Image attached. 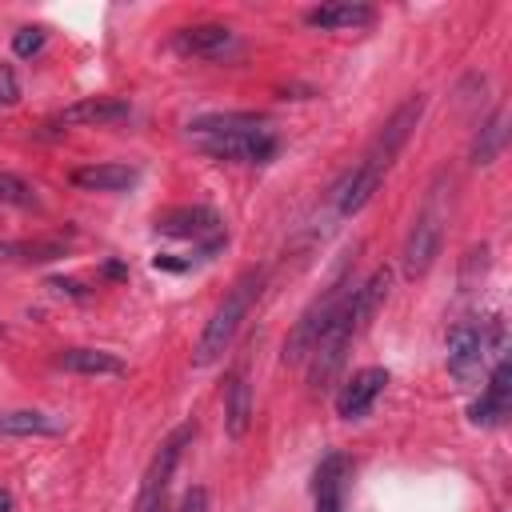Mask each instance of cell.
Returning a JSON list of instances; mask_svg holds the SVG:
<instances>
[{"instance_id":"obj_1","label":"cell","mask_w":512,"mask_h":512,"mask_svg":"<svg viewBox=\"0 0 512 512\" xmlns=\"http://www.w3.org/2000/svg\"><path fill=\"white\" fill-rule=\"evenodd\" d=\"M420 116H424V96H408V100L384 120V128L372 136V144L364 148V156L332 184V200H336V212H340V216H356V212L376 196V188L384 184L388 168L396 164V156H400V148L408 144V136H412V128L420 124Z\"/></svg>"},{"instance_id":"obj_2","label":"cell","mask_w":512,"mask_h":512,"mask_svg":"<svg viewBox=\"0 0 512 512\" xmlns=\"http://www.w3.org/2000/svg\"><path fill=\"white\" fill-rule=\"evenodd\" d=\"M388 288H392V272H388V268H376L360 288H352V292L344 296V304L336 308L332 324L324 328L320 344H316L312 356H308V384H312L316 392L332 384V376L340 372V364H344L352 340L368 328V320L376 316V308L388 300Z\"/></svg>"},{"instance_id":"obj_3","label":"cell","mask_w":512,"mask_h":512,"mask_svg":"<svg viewBox=\"0 0 512 512\" xmlns=\"http://www.w3.org/2000/svg\"><path fill=\"white\" fill-rule=\"evenodd\" d=\"M260 288H264V268H248V272H240V276L232 280V288L224 292V300L216 304V312L208 316V324H204V332H200V340H196V348H192V364H196V368H208V364H216V360L228 352V344H232V336L240 332L248 308H252L256 296H260Z\"/></svg>"},{"instance_id":"obj_4","label":"cell","mask_w":512,"mask_h":512,"mask_svg":"<svg viewBox=\"0 0 512 512\" xmlns=\"http://www.w3.org/2000/svg\"><path fill=\"white\" fill-rule=\"evenodd\" d=\"M444 188L436 184L428 196H424V204H420V212H416V220H412V228H408V236H404V248H400V272L408 276V280H416V276H424L428 268H432V260L440 256V244H444Z\"/></svg>"},{"instance_id":"obj_5","label":"cell","mask_w":512,"mask_h":512,"mask_svg":"<svg viewBox=\"0 0 512 512\" xmlns=\"http://www.w3.org/2000/svg\"><path fill=\"white\" fill-rule=\"evenodd\" d=\"M352 288H348V268H340L336 272V280L300 312V320H296V328H292V336L284 340V364H308V356H312V348L320 344V336H324V328L332 324V316H336V308L344 304V296H348Z\"/></svg>"},{"instance_id":"obj_6","label":"cell","mask_w":512,"mask_h":512,"mask_svg":"<svg viewBox=\"0 0 512 512\" xmlns=\"http://www.w3.org/2000/svg\"><path fill=\"white\" fill-rule=\"evenodd\" d=\"M192 424H184V428H176L164 444H160V452L152 456V464H148V472H144V480H140V496H136V512H156V508H164V492H168V480H172V468H176V460H180V452H184V440H192Z\"/></svg>"},{"instance_id":"obj_7","label":"cell","mask_w":512,"mask_h":512,"mask_svg":"<svg viewBox=\"0 0 512 512\" xmlns=\"http://www.w3.org/2000/svg\"><path fill=\"white\" fill-rule=\"evenodd\" d=\"M200 148L212 160H232V164H264L276 156V136L268 128L260 132H232V136H204Z\"/></svg>"},{"instance_id":"obj_8","label":"cell","mask_w":512,"mask_h":512,"mask_svg":"<svg viewBox=\"0 0 512 512\" xmlns=\"http://www.w3.org/2000/svg\"><path fill=\"white\" fill-rule=\"evenodd\" d=\"M128 120V100L120 96H84L68 108H60L48 128H104V124H120Z\"/></svg>"},{"instance_id":"obj_9","label":"cell","mask_w":512,"mask_h":512,"mask_svg":"<svg viewBox=\"0 0 512 512\" xmlns=\"http://www.w3.org/2000/svg\"><path fill=\"white\" fill-rule=\"evenodd\" d=\"M448 368L452 376L468 380L476 368H480V356L488 348V332H484V320H460L452 332H448Z\"/></svg>"},{"instance_id":"obj_10","label":"cell","mask_w":512,"mask_h":512,"mask_svg":"<svg viewBox=\"0 0 512 512\" xmlns=\"http://www.w3.org/2000/svg\"><path fill=\"white\" fill-rule=\"evenodd\" d=\"M508 396H512V364H508V356H500L484 392H480V400L468 408V420L480 424V428H496L508 416Z\"/></svg>"},{"instance_id":"obj_11","label":"cell","mask_w":512,"mask_h":512,"mask_svg":"<svg viewBox=\"0 0 512 512\" xmlns=\"http://www.w3.org/2000/svg\"><path fill=\"white\" fill-rule=\"evenodd\" d=\"M384 384H388V372L384 368H360V372H352V380L340 388V396H336V416L340 420H360V416H368V408L376 404V396L384 392Z\"/></svg>"},{"instance_id":"obj_12","label":"cell","mask_w":512,"mask_h":512,"mask_svg":"<svg viewBox=\"0 0 512 512\" xmlns=\"http://www.w3.org/2000/svg\"><path fill=\"white\" fill-rule=\"evenodd\" d=\"M312 496H316V512H348V456L344 452H328L316 468V484H312Z\"/></svg>"},{"instance_id":"obj_13","label":"cell","mask_w":512,"mask_h":512,"mask_svg":"<svg viewBox=\"0 0 512 512\" xmlns=\"http://www.w3.org/2000/svg\"><path fill=\"white\" fill-rule=\"evenodd\" d=\"M376 20L372 4H360V0H332V4H316L304 12V24L308 28H320V32H356V28H368Z\"/></svg>"},{"instance_id":"obj_14","label":"cell","mask_w":512,"mask_h":512,"mask_svg":"<svg viewBox=\"0 0 512 512\" xmlns=\"http://www.w3.org/2000/svg\"><path fill=\"white\" fill-rule=\"evenodd\" d=\"M156 232L164 236H188V240H204V236H220V216L204 204H184V208H168L156 216Z\"/></svg>"},{"instance_id":"obj_15","label":"cell","mask_w":512,"mask_h":512,"mask_svg":"<svg viewBox=\"0 0 512 512\" xmlns=\"http://www.w3.org/2000/svg\"><path fill=\"white\" fill-rule=\"evenodd\" d=\"M236 44V32L224 24H192L172 36V48L184 56H224Z\"/></svg>"},{"instance_id":"obj_16","label":"cell","mask_w":512,"mask_h":512,"mask_svg":"<svg viewBox=\"0 0 512 512\" xmlns=\"http://www.w3.org/2000/svg\"><path fill=\"white\" fill-rule=\"evenodd\" d=\"M140 180V172L132 164L120 160H104V164H84L72 172V184L84 192H128Z\"/></svg>"},{"instance_id":"obj_17","label":"cell","mask_w":512,"mask_h":512,"mask_svg":"<svg viewBox=\"0 0 512 512\" xmlns=\"http://www.w3.org/2000/svg\"><path fill=\"white\" fill-rule=\"evenodd\" d=\"M56 364L64 372H76V376H124L128 372V364L104 348H64L56 356Z\"/></svg>"},{"instance_id":"obj_18","label":"cell","mask_w":512,"mask_h":512,"mask_svg":"<svg viewBox=\"0 0 512 512\" xmlns=\"http://www.w3.org/2000/svg\"><path fill=\"white\" fill-rule=\"evenodd\" d=\"M252 424V384H248V372L236 368L228 388H224V432L232 440H240Z\"/></svg>"},{"instance_id":"obj_19","label":"cell","mask_w":512,"mask_h":512,"mask_svg":"<svg viewBox=\"0 0 512 512\" xmlns=\"http://www.w3.org/2000/svg\"><path fill=\"white\" fill-rule=\"evenodd\" d=\"M268 124L264 112H204L196 120H188L192 136H232V132H260Z\"/></svg>"},{"instance_id":"obj_20","label":"cell","mask_w":512,"mask_h":512,"mask_svg":"<svg viewBox=\"0 0 512 512\" xmlns=\"http://www.w3.org/2000/svg\"><path fill=\"white\" fill-rule=\"evenodd\" d=\"M504 144H508V112L496 108V112L480 124V132L472 136V152H468V160H472L476 168H488V164L504 152Z\"/></svg>"},{"instance_id":"obj_21","label":"cell","mask_w":512,"mask_h":512,"mask_svg":"<svg viewBox=\"0 0 512 512\" xmlns=\"http://www.w3.org/2000/svg\"><path fill=\"white\" fill-rule=\"evenodd\" d=\"M0 432H8V436H56L60 428L44 412L20 408V412H0Z\"/></svg>"},{"instance_id":"obj_22","label":"cell","mask_w":512,"mask_h":512,"mask_svg":"<svg viewBox=\"0 0 512 512\" xmlns=\"http://www.w3.org/2000/svg\"><path fill=\"white\" fill-rule=\"evenodd\" d=\"M0 204H12V208H32L36 204V188L16 176V172H4L0 168Z\"/></svg>"},{"instance_id":"obj_23","label":"cell","mask_w":512,"mask_h":512,"mask_svg":"<svg viewBox=\"0 0 512 512\" xmlns=\"http://www.w3.org/2000/svg\"><path fill=\"white\" fill-rule=\"evenodd\" d=\"M44 40H48V32L44 28H16V36H12V52L16 56H36L40 48H44Z\"/></svg>"},{"instance_id":"obj_24","label":"cell","mask_w":512,"mask_h":512,"mask_svg":"<svg viewBox=\"0 0 512 512\" xmlns=\"http://www.w3.org/2000/svg\"><path fill=\"white\" fill-rule=\"evenodd\" d=\"M20 100V80H16V68L12 64H0V104L12 108Z\"/></svg>"},{"instance_id":"obj_25","label":"cell","mask_w":512,"mask_h":512,"mask_svg":"<svg viewBox=\"0 0 512 512\" xmlns=\"http://www.w3.org/2000/svg\"><path fill=\"white\" fill-rule=\"evenodd\" d=\"M180 512H208V492L204 488H188L180 500Z\"/></svg>"},{"instance_id":"obj_26","label":"cell","mask_w":512,"mask_h":512,"mask_svg":"<svg viewBox=\"0 0 512 512\" xmlns=\"http://www.w3.org/2000/svg\"><path fill=\"white\" fill-rule=\"evenodd\" d=\"M8 508H12V496H8L4 488H0V512H8Z\"/></svg>"},{"instance_id":"obj_27","label":"cell","mask_w":512,"mask_h":512,"mask_svg":"<svg viewBox=\"0 0 512 512\" xmlns=\"http://www.w3.org/2000/svg\"><path fill=\"white\" fill-rule=\"evenodd\" d=\"M0 336H4V324H0Z\"/></svg>"},{"instance_id":"obj_28","label":"cell","mask_w":512,"mask_h":512,"mask_svg":"<svg viewBox=\"0 0 512 512\" xmlns=\"http://www.w3.org/2000/svg\"><path fill=\"white\" fill-rule=\"evenodd\" d=\"M156 512H164V508H156Z\"/></svg>"}]
</instances>
